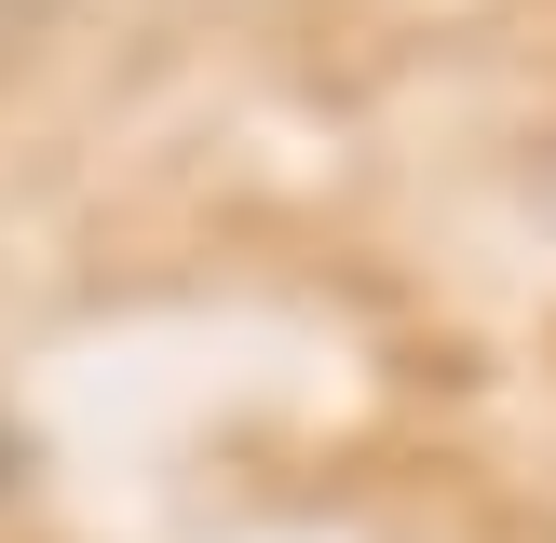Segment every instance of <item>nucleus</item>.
<instances>
[{"label":"nucleus","mask_w":556,"mask_h":543,"mask_svg":"<svg viewBox=\"0 0 556 543\" xmlns=\"http://www.w3.org/2000/svg\"><path fill=\"white\" fill-rule=\"evenodd\" d=\"M0 462H14V449H0Z\"/></svg>","instance_id":"1"}]
</instances>
